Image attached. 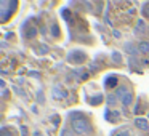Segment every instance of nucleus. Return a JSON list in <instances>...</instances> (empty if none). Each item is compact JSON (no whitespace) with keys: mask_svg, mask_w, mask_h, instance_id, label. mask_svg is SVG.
Segmentation results:
<instances>
[{"mask_svg":"<svg viewBox=\"0 0 149 136\" xmlns=\"http://www.w3.org/2000/svg\"><path fill=\"white\" fill-rule=\"evenodd\" d=\"M71 125H72L74 133H77V135H80V136H87V135H90V131H91L90 123H88V120L84 119V117H79V119L74 117Z\"/></svg>","mask_w":149,"mask_h":136,"instance_id":"nucleus-1","label":"nucleus"},{"mask_svg":"<svg viewBox=\"0 0 149 136\" xmlns=\"http://www.w3.org/2000/svg\"><path fill=\"white\" fill-rule=\"evenodd\" d=\"M15 7H16V2H8V0H2V2H0V16H2V21H3V23L15 11Z\"/></svg>","mask_w":149,"mask_h":136,"instance_id":"nucleus-2","label":"nucleus"},{"mask_svg":"<svg viewBox=\"0 0 149 136\" xmlns=\"http://www.w3.org/2000/svg\"><path fill=\"white\" fill-rule=\"evenodd\" d=\"M52 96L55 98V99L61 101V99H64V98H68V91H66L61 85H55V87L52 88Z\"/></svg>","mask_w":149,"mask_h":136,"instance_id":"nucleus-3","label":"nucleus"},{"mask_svg":"<svg viewBox=\"0 0 149 136\" xmlns=\"http://www.w3.org/2000/svg\"><path fill=\"white\" fill-rule=\"evenodd\" d=\"M68 59L71 62H82L85 59V55H84V53H80V51H79V53L77 51H72L71 55L68 56Z\"/></svg>","mask_w":149,"mask_h":136,"instance_id":"nucleus-4","label":"nucleus"},{"mask_svg":"<svg viewBox=\"0 0 149 136\" xmlns=\"http://www.w3.org/2000/svg\"><path fill=\"white\" fill-rule=\"evenodd\" d=\"M135 123H136V126H138L141 131H144V133L149 131V123H148V120H146V119H139V117H138V119L135 120Z\"/></svg>","mask_w":149,"mask_h":136,"instance_id":"nucleus-5","label":"nucleus"},{"mask_svg":"<svg viewBox=\"0 0 149 136\" xmlns=\"http://www.w3.org/2000/svg\"><path fill=\"white\" fill-rule=\"evenodd\" d=\"M128 93H130V91L127 90L125 87H119V88L116 90V98H122V99H123V98H125Z\"/></svg>","mask_w":149,"mask_h":136,"instance_id":"nucleus-6","label":"nucleus"},{"mask_svg":"<svg viewBox=\"0 0 149 136\" xmlns=\"http://www.w3.org/2000/svg\"><path fill=\"white\" fill-rule=\"evenodd\" d=\"M117 85V77L116 75H109V77L106 78V87L107 88H114Z\"/></svg>","mask_w":149,"mask_h":136,"instance_id":"nucleus-7","label":"nucleus"},{"mask_svg":"<svg viewBox=\"0 0 149 136\" xmlns=\"http://www.w3.org/2000/svg\"><path fill=\"white\" fill-rule=\"evenodd\" d=\"M138 51L141 53H149V42H141L138 45Z\"/></svg>","mask_w":149,"mask_h":136,"instance_id":"nucleus-8","label":"nucleus"},{"mask_svg":"<svg viewBox=\"0 0 149 136\" xmlns=\"http://www.w3.org/2000/svg\"><path fill=\"white\" fill-rule=\"evenodd\" d=\"M101 101H103V94H96V96H93V99H88V103L93 104V106H96V104H100Z\"/></svg>","mask_w":149,"mask_h":136,"instance_id":"nucleus-9","label":"nucleus"},{"mask_svg":"<svg viewBox=\"0 0 149 136\" xmlns=\"http://www.w3.org/2000/svg\"><path fill=\"white\" fill-rule=\"evenodd\" d=\"M132 98H133V96H132V93H128V94H127V96L122 99V104H123L125 107H127V106H130V104H132V101H133Z\"/></svg>","mask_w":149,"mask_h":136,"instance_id":"nucleus-10","label":"nucleus"},{"mask_svg":"<svg viewBox=\"0 0 149 136\" xmlns=\"http://www.w3.org/2000/svg\"><path fill=\"white\" fill-rule=\"evenodd\" d=\"M125 50L130 53V55H136V53H138V50H136L135 46L132 45V43H127V45H125Z\"/></svg>","mask_w":149,"mask_h":136,"instance_id":"nucleus-11","label":"nucleus"},{"mask_svg":"<svg viewBox=\"0 0 149 136\" xmlns=\"http://www.w3.org/2000/svg\"><path fill=\"white\" fill-rule=\"evenodd\" d=\"M116 101H117L116 94H112V96H107V104H109V106H112V104H116Z\"/></svg>","mask_w":149,"mask_h":136,"instance_id":"nucleus-12","label":"nucleus"},{"mask_svg":"<svg viewBox=\"0 0 149 136\" xmlns=\"http://www.w3.org/2000/svg\"><path fill=\"white\" fill-rule=\"evenodd\" d=\"M2 135H3V136H15L13 133H11L10 130H8V128H2Z\"/></svg>","mask_w":149,"mask_h":136,"instance_id":"nucleus-13","label":"nucleus"},{"mask_svg":"<svg viewBox=\"0 0 149 136\" xmlns=\"http://www.w3.org/2000/svg\"><path fill=\"white\" fill-rule=\"evenodd\" d=\"M116 136H130V131L128 130H122V131H119Z\"/></svg>","mask_w":149,"mask_h":136,"instance_id":"nucleus-14","label":"nucleus"},{"mask_svg":"<svg viewBox=\"0 0 149 136\" xmlns=\"http://www.w3.org/2000/svg\"><path fill=\"white\" fill-rule=\"evenodd\" d=\"M53 35H59V29L56 24H53Z\"/></svg>","mask_w":149,"mask_h":136,"instance_id":"nucleus-15","label":"nucleus"},{"mask_svg":"<svg viewBox=\"0 0 149 136\" xmlns=\"http://www.w3.org/2000/svg\"><path fill=\"white\" fill-rule=\"evenodd\" d=\"M112 58H114V61L120 62V53H114V55H112Z\"/></svg>","mask_w":149,"mask_h":136,"instance_id":"nucleus-16","label":"nucleus"},{"mask_svg":"<svg viewBox=\"0 0 149 136\" xmlns=\"http://www.w3.org/2000/svg\"><path fill=\"white\" fill-rule=\"evenodd\" d=\"M36 32H37L36 29H31V31H29V34H27V37H34V35H36Z\"/></svg>","mask_w":149,"mask_h":136,"instance_id":"nucleus-17","label":"nucleus"},{"mask_svg":"<svg viewBox=\"0 0 149 136\" xmlns=\"http://www.w3.org/2000/svg\"><path fill=\"white\" fill-rule=\"evenodd\" d=\"M61 135H63V136H72V133H71V131H68V130H63Z\"/></svg>","mask_w":149,"mask_h":136,"instance_id":"nucleus-18","label":"nucleus"},{"mask_svg":"<svg viewBox=\"0 0 149 136\" xmlns=\"http://www.w3.org/2000/svg\"><path fill=\"white\" fill-rule=\"evenodd\" d=\"M143 13L146 15V16L149 18V7H146V8H143Z\"/></svg>","mask_w":149,"mask_h":136,"instance_id":"nucleus-19","label":"nucleus"},{"mask_svg":"<svg viewBox=\"0 0 149 136\" xmlns=\"http://www.w3.org/2000/svg\"><path fill=\"white\" fill-rule=\"evenodd\" d=\"M21 133H23V136H26V135H27V130H26V126H21Z\"/></svg>","mask_w":149,"mask_h":136,"instance_id":"nucleus-20","label":"nucleus"},{"mask_svg":"<svg viewBox=\"0 0 149 136\" xmlns=\"http://www.w3.org/2000/svg\"><path fill=\"white\" fill-rule=\"evenodd\" d=\"M47 51H48V48H47L45 45H42V48H40V53H47Z\"/></svg>","mask_w":149,"mask_h":136,"instance_id":"nucleus-21","label":"nucleus"},{"mask_svg":"<svg viewBox=\"0 0 149 136\" xmlns=\"http://www.w3.org/2000/svg\"><path fill=\"white\" fill-rule=\"evenodd\" d=\"M114 35H116L117 39H119V37H120V32H119V31H114Z\"/></svg>","mask_w":149,"mask_h":136,"instance_id":"nucleus-22","label":"nucleus"},{"mask_svg":"<svg viewBox=\"0 0 149 136\" xmlns=\"http://www.w3.org/2000/svg\"><path fill=\"white\" fill-rule=\"evenodd\" d=\"M34 136H42V135H40V133H36V135H34Z\"/></svg>","mask_w":149,"mask_h":136,"instance_id":"nucleus-23","label":"nucleus"}]
</instances>
